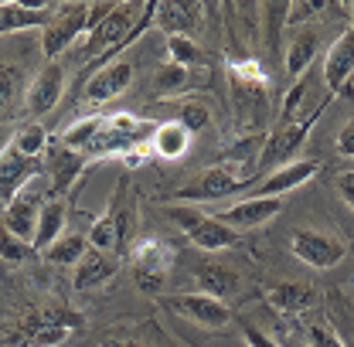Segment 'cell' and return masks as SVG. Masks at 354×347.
Returning a JSON list of instances; mask_svg holds the SVG:
<instances>
[{"instance_id":"9a60e30c","label":"cell","mask_w":354,"mask_h":347,"mask_svg":"<svg viewBox=\"0 0 354 347\" xmlns=\"http://www.w3.org/2000/svg\"><path fill=\"white\" fill-rule=\"evenodd\" d=\"M65 82H68V75H65L62 62H48L28 86V95H24L28 113H35V116L51 113L62 102V95H65Z\"/></svg>"},{"instance_id":"d590c367","label":"cell","mask_w":354,"mask_h":347,"mask_svg":"<svg viewBox=\"0 0 354 347\" xmlns=\"http://www.w3.org/2000/svg\"><path fill=\"white\" fill-rule=\"evenodd\" d=\"M28 242H21V238H14L10 232H3V262L7 265H21V262L28 259Z\"/></svg>"},{"instance_id":"74e56055","label":"cell","mask_w":354,"mask_h":347,"mask_svg":"<svg viewBox=\"0 0 354 347\" xmlns=\"http://www.w3.org/2000/svg\"><path fill=\"white\" fill-rule=\"evenodd\" d=\"M334 187H337V194H341V201L348 205L354 212V171H341L334 177Z\"/></svg>"},{"instance_id":"d6a6232c","label":"cell","mask_w":354,"mask_h":347,"mask_svg":"<svg viewBox=\"0 0 354 347\" xmlns=\"http://www.w3.org/2000/svg\"><path fill=\"white\" fill-rule=\"evenodd\" d=\"M177 123L184 126V130L201 133L208 123H212V113H208V106L205 102H194V99H187V102H180V109H177Z\"/></svg>"},{"instance_id":"5b68a950","label":"cell","mask_w":354,"mask_h":347,"mask_svg":"<svg viewBox=\"0 0 354 347\" xmlns=\"http://www.w3.org/2000/svg\"><path fill=\"white\" fill-rule=\"evenodd\" d=\"M256 184H259V180L239 177V174L228 171L225 164H212V167H205L194 180H187V184L177 191V201L198 208V205H212V201H221V198L242 194V191H249V187H256Z\"/></svg>"},{"instance_id":"7402d4cb","label":"cell","mask_w":354,"mask_h":347,"mask_svg":"<svg viewBox=\"0 0 354 347\" xmlns=\"http://www.w3.org/2000/svg\"><path fill=\"white\" fill-rule=\"evenodd\" d=\"M191 147V130H184L177 120H164L153 126V136H150V150L160 157V160H177L184 157Z\"/></svg>"},{"instance_id":"ab89813d","label":"cell","mask_w":354,"mask_h":347,"mask_svg":"<svg viewBox=\"0 0 354 347\" xmlns=\"http://www.w3.org/2000/svg\"><path fill=\"white\" fill-rule=\"evenodd\" d=\"M102 347H140V344H133V341H106Z\"/></svg>"},{"instance_id":"8d00e7d4","label":"cell","mask_w":354,"mask_h":347,"mask_svg":"<svg viewBox=\"0 0 354 347\" xmlns=\"http://www.w3.org/2000/svg\"><path fill=\"white\" fill-rule=\"evenodd\" d=\"M239 327H242V337H245V344L249 347H279L272 337H266L263 330H259L256 323H249V320H242Z\"/></svg>"},{"instance_id":"44dd1931","label":"cell","mask_w":354,"mask_h":347,"mask_svg":"<svg viewBox=\"0 0 354 347\" xmlns=\"http://www.w3.org/2000/svg\"><path fill=\"white\" fill-rule=\"evenodd\" d=\"M194 279H198V293H208V297H215V300L235 297L239 286H242L239 272L228 269V265H218V262H205V265L194 272Z\"/></svg>"},{"instance_id":"8fae6325","label":"cell","mask_w":354,"mask_h":347,"mask_svg":"<svg viewBox=\"0 0 354 347\" xmlns=\"http://www.w3.org/2000/svg\"><path fill=\"white\" fill-rule=\"evenodd\" d=\"M167 306L180 313V317H187L191 323H198V327H205V330H221V327H228L232 323V310L225 300H215V297H208V293H177L167 300Z\"/></svg>"},{"instance_id":"ac0fdd59","label":"cell","mask_w":354,"mask_h":347,"mask_svg":"<svg viewBox=\"0 0 354 347\" xmlns=\"http://www.w3.org/2000/svg\"><path fill=\"white\" fill-rule=\"evenodd\" d=\"M113 276H116V259H113V252L88 249L86 256H82V262L72 269V290H75V293H92V290L106 286Z\"/></svg>"},{"instance_id":"277c9868","label":"cell","mask_w":354,"mask_h":347,"mask_svg":"<svg viewBox=\"0 0 354 347\" xmlns=\"http://www.w3.org/2000/svg\"><path fill=\"white\" fill-rule=\"evenodd\" d=\"M143 136L147 140L153 136L150 123H143L133 113H109L99 136L92 140V147L86 153L88 157H113V153H127L130 157L133 150H143Z\"/></svg>"},{"instance_id":"30bf717a","label":"cell","mask_w":354,"mask_h":347,"mask_svg":"<svg viewBox=\"0 0 354 347\" xmlns=\"http://www.w3.org/2000/svg\"><path fill=\"white\" fill-rule=\"evenodd\" d=\"M293 256L300 262H307L310 269H334L337 262L348 256L344 242L327 235V232H317V228H300L293 232V242H290Z\"/></svg>"},{"instance_id":"f546056e","label":"cell","mask_w":354,"mask_h":347,"mask_svg":"<svg viewBox=\"0 0 354 347\" xmlns=\"http://www.w3.org/2000/svg\"><path fill=\"white\" fill-rule=\"evenodd\" d=\"M68 334H75L72 327H65V323H51V320H38L31 330H28V341L24 347H58L68 341Z\"/></svg>"},{"instance_id":"f35d334b","label":"cell","mask_w":354,"mask_h":347,"mask_svg":"<svg viewBox=\"0 0 354 347\" xmlns=\"http://www.w3.org/2000/svg\"><path fill=\"white\" fill-rule=\"evenodd\" d=\"M337 153L341 157H354V120H348L341 133H337Z\"/></svg>"},{"instance_id":"1f68e13d","label":"cell","mask_w":354,"mask_h":347,"mask_svg":"<svg viewBox=\"0 0 354 347\" xmlns=\"http://www.w3.org/2000/svg\"><path fill=\"white\" fill-rule=\"evenodd\" d=\"M228 79L245 86H269V75L259 65V58H228Z\"/></svg>"},{"instance_id":"ffe728a7","label":"cell","mask_w":354,"mask_h":347,"mask_svg":"<svg viewBox=\"0 0 354 347\" xmlns=\"http://www.w3.org/2000/svg\"><path fill=\"white\" fill-rule=\"evenodd\" d=\"M266 300H269L272 310L293 317V313H304V310L317 303V290L307 286V283H276V286L266 290Z\"/></svg>"},{"instance_id":"52a82bcc","label":"cell","mask_w":354,"mask_h":347,"mask_svg":"<svg viewBox=\"0 0 354 347\" xmlns=\"http://www.w3.org/2000/svg\"><path fill=\"white\" fill-rule=\"evenodd\" d=\"M88 17H92V7L88 3H65L55 10L51 24L41 31V51L48 62H58L79 38H86L88 31Z\"/></svg>"},{"instance_id":"5bb4252c","label":"cell","mask_w":354,"mask_h":347,"mask_svg":"<svg viewBox=\"0 0 354 347\" xmlns=\"http://www.w3.org/2000/svg\"><path fill=\"white\" fill-rule=\"evenodd\" d=\"M320 48H324V28L320 24H304V28L293 31L286 58H283L290 82H300L304 75H310V65H313V58H320Z\"/></svg>"},{"instance_id":"e575fe53","label":"cell","mask_w":354,"mask_h":347,"mask_svg":"<svg viewBox=\"0 0 354 347\" xmlns=\"http://www.w3.org/2000/svg\"><path fill=\"white\" fill-rule=\"evenodd\" d=\"M327 10L324 0H300V3H290V28H304V24H313V17H320Z\"/></svg>"},{"instance_id":"2e32d148","label":"cell","mask_w":354,"mask_h":347,"mask_svg":"<svg viewBox=\"0 0 354 347\" xmlns=\"http://www.w3.org/2000/svg\"><path fill=\"white\" fill-rule=\"evenodd\" d=\"M130 86H133V65L130 62H113V65L95 68V72L88 75L82 95H86V102H92V106H102V102L120 99Z\"/></svg>"},{"instance_id":"4fadbf2b","label":"cell","mask_w":354,"mask_h":347,"mask_svg":"<svg viewBox=\"0 0 354 347\" xmlns=\"http://www.w3.org/2000/svg\"><path fill=\"white\" fill-rule=\"evenodd\" d=\"M320 167H324V160H317V157H304V160L283 164V167L269 171L263 180L256 184V198H283V194L304 187L307 180H313V177L320 174Z\"/></svg>"},{"instance_id":"cb8c5ba5","label":"cell","mask_w":354,"mask_h":347,"mask_svg":"<svg viewBox=\"0 0 354 347\" xmlns=\"http://www.w3.org/2000/svg\"><path fill=\"white\" fill-rule=\"evenodd\" d=\"M198 17H201V7L191 3V0L187 3H157V24L167 31V38H174V35H187L191 38Z\"/></svg>"},{"instance_id":"603a6c76","label":"cell","mask_w":354,"mask_h":347,"mask_svg":"<svg viewBox=\"0 0 354 347\" xmlns=\"http://www.w3.org/2000/svg\"><path fill=\"white\" fill-rule=\"evenodd\" d=\"M65 198H48L41 212V221H38V235H35V252H48L62 235H65Z\"/></svg>"},{"instance_id":"7c38bea8","label":"cell","mask_w":354,"mask_h":347,"mask_svg":"<svg viewBox=\"0 0 354 347\" xmlns=\"http://www.w3.org/2000/svg\"><path fill=\"white\" fill-rule=\"evenodd\" d=\"M283 212V198H242V201H232L215 212L218 221H225L232 232H249V228H263L272 218Z\"/></svg>"},{"instance_id":"6da1fadb","label":"cell","mask_w":354,"mask_h":347,"mask_svg":"<svg viewBox=\"0 0 354 347\" xmlns=\"http://www.w3.org/2000/svg\"><path fill=\"white\" fill-rule=\"evenodd\" d=\"M167 215L177 221V228L187 235V242L201 252H225L239 242V232H232L215 215L194 208V205H167Z\"/></svg>"},{"instance_id":"d4e9b609","label":"cell","mask_w":354,"mask_h":347,"mask_svg":"<svg viewBox=\"0 0 354 347\" xmlns=\"http://www.w3.org/2000/svg\"><path fill=\"white\" fill-rule=\"evenodd\" d=\"M102 123H106V116H102V113L79 116L75 123H68V126L62 130V147H65V150H75V153L88 150V147H92V140H95L99 130H102Z\"/></svg>"},{"instance_id":"836d02e7","label":"cell","mask_w":354,"mask_h":347,"mask_svg":"<svg viewBox=\"0 0 354 347\" xmlns=\"http://www.w3.org/2000/svg\"><path fill=\"white\" fill-rule=\"evenodd\" d=\"M304 341H307V347H344L341 334H337L330 323H310Z\"/></svg>"},{"instance_id":"e0dca14e","label":"cell","mask_w":354,"mask_h":347,"mask_svg":"<svg viewBox=\"0 0 354 347\" xmlns=\"http://www.w3.org/2000/svg\"><path fill=\"white\" fill-rule=\"evenodd\" d=\"M38 174H41L38 171V160H31V157L3 147V160H0V205L7 208Z\"/></svg>"},{"instance_id":"9c48e42d","label":"cell","mask_w":354,"mask_h":347,"mask_svg":"<svg viewBox=\"0 0 354 347\" xmlns=\"http://www.w3.org/2000/svg\"><path fill=\"white\" fill-rule=\"evenodd\" d=\"M232 86V113H235V126L245 136L256 133H269L266 120H269V86H245L228 79Z\"/></svg>"},{"instance_id":"d6986e66","label":"cell","mask_w":354,"mask_h":347,"mask_svg":"<svg viewBox=\"0 0 354 347\" xmlns=\"http://www.w3.org/2000/svg\"><path fill=\"white\" fill-rule=\"evenodd\" d=\"M55 17L51 7H28L21 0H3L0 3V28L3 35H21V31H31V28H48Z\"/></svg>"},{"instance_id":"83f0119b","label":"cell","mask_w":354,"mask_h":347,"mask_svg":"<svg viewBox=\"0 0 354 347\" xmlns=\"http://www.w3.org/2000/svg\"><path fill=\"white\" fill-rule=\"evenodd\" d=\"M82 164H86V157H82V153H75V150H65V147H62V153L55 157V167H51V198H62V191L79 177Z\"/></svg>"},{"instance_id":"ba28073f","label":"cell","mask_w":354,"mask_h":347,"mask_svg":"<svg viewBox=\"0 0 354 347\" xmlns=\"http://www.w3.org/2000/svg\"><path fill=\"white\" fill-rule=\"evenodd\" d=\"M324 86L330 95H354V3L351 24L341 38H334L324 55Z\"/></svg>"},{"instance_id":"484cf974","label":"cell","mask_w":354,"mask_h":347,"mask_svg":"<svg viewBox=\"0 0 354 347\" xmlns=\"http://www.w3.org/2000/svg\"><path fill=\"white\" fill-rule=\"evenodd\" d=\"M187 88H191V68H184V65L164 62L153 72V99H177Z\"/></svg>"},{"instance_id":"f1b7e54d","label":"cell","mask_w":354,"mask_h":347,"mask_svg":"<svg viewBox=\"0 0 354 347\" xmlns=\"http://www.w3.org/2000/svg\"><path fill=\"white\" fill-rule=\"evenodd\" d=\"M167 55H171L174 65H184V68H205V72H208V65H205V48L194 41V38H187V35L167 38Z\"/></svg>"},{"instance_id":"4dcf8cb0","label":"cell","mask_w":354,"mask_h":347,"mask_svg":"<svg viewBox=\"0 0 354 347\" xmlns=\"http://www.w3.org/2000/svg\"><path fill=\"white\" fill-rule=\"evenodd\" d=\"M44 147H48V130H44L41 123H28V126H21L17 136H14V150L24 153V157H31V160L41 157Z\"/></svg>"},{"instance_id":"3957f363","label":"cell","mask_w":354,"mask_h":347,"mask_svg":"<svg viewBox=\"0 0 354 347\" xmlns=\"http://www.w3.org/2000/svg\"><path fill=\"white\" fill-rule=\"evenodd\" d=\"M51 198V180L38 174L7 208H3V232H10L14 238L28 242L35 249V235H38V221H41V212Z\"/></svg>"},{"instance_id":"8992f818","label":"cell","mask_w":354,"mask_h":347,"mask_svg":"<svg viewBox=\"0 0 354 347\" xmlns=\"http://www.w3.org/2000/svg\"><path fill=\"white\" fill-rule=\"evenodd\" d=\"M174 262V252L164 238H136L130 249V269L133 279L143 293H160L164 290V279H167V269Z\"/></svg>"},{"instance_id":"7a4b0ae2","label":"cell","mask_w":354,"mask_h":347,"mask_svg":"<svg viewBox=\"0 0 354 347\" xmlns=\"http://www.w3.org/2000/svg\"><path fill=\"white\" fill-rule=\"evenodd\" d=\"M327 106H330V95H327L313 113H307L304 120L276 123L272 130L266 133V150H263V160H259V171H276V167H283V164H293V160H297V153H300V150H304V143H307L313 123L324 116V109H327Z\"/></svg>"},{"instance_id":"4316f807","label":"cell","mask_w":354,"mask_h":347,"mask_svg":"<svg viewBox=\"0 0 354 347\" xmlns=\"http://www.w3.org/2000/svg\"><path fill=\"white\" fill-rule=\"evenodd\" d=\"M88 252V235H79V232H68V235H62L48 252H44V259L51 262V265H79L82 256Z\"/></svg>"}]
</instances>
